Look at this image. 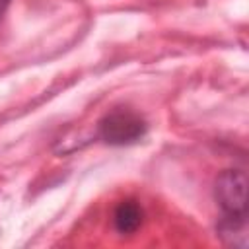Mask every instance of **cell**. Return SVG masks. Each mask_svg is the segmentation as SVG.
Returning a JSON list of instances; mask_svg holds the SVG:
<instances>
[{
  "instance_id": "cell-1",
  "label": "cell",
  "mask_w": 249,
  "mask_h": 249,
  "mask_svg": "<svg viewBox=\"0 0 249 249\" xmlns=\"http://www.w3.org/2000/svg\"><path fill=\"white\" fill-rule=\"evenodd\" d=\"M146 134V121L130 109H113L99 121V138L111 146L138 142Z\"/></svg>"
},
{
  "instance_id": "cell-2",
  "label": "cell",
  "mask_w": 249,
  "mask_h": 249,
  "mask_svg": "<svg viewBox=\"0 0 249 249\" xmlns=\"http://www.w3.org/2000/svg\"><path fill=\"white\" fill-rule=\"evenodd\" d=\"M216 200L226 218L245 220L247 216V177L239 169H226L216 179Z\"/></svg>"
},
{
  "instance_id": "cell-3",
  "label": "cell",
  "mask_w": 249,
  "mask_h": 249,
  "mask_svg": "<svg viewBox=\"0 0 249 249\" xmlns=\"http://www.w3.org/2000/svg\"><path fill=\"white\" fill-rule=\"evenodd\" d=\"M142 218H144V212H142V208L136 200H123L115 208L113 224H115V230L119 233L128 235V233H134L140 228Z\"/></svg>"
},
{
  "instance_id": "cell-4",
  "label": "cell",
  "mask_w": 249,
  "mask_h": 249,
  "mask_svg": "<svg viewBox=\"0 0 249 249\" xmlns=\"http://www.w3.org/2000/svg\"><path fill=\"white\" fill-rule=\"evenodd\" d=\"M8 6H10V0H0V19H2L4 12L8 10Z\"/></svg>"
}]
</instances>
